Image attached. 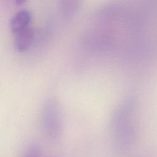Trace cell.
Instances as JSON below:
<instances>
[{"instance_id":"3","label":"cell","mask_w":157,"mask_h":157,"mask_svg":"<svg viewBox=\"0 0 157 157\" xmlns=\"http://www.w3.org/2000/svg\"><path fill=\"white\" fill-rule=\"evenodd\" d=\"M113 43L112 36L105 31L94 30L88 32L83 37V44L88 49L94 52H105Z\"/></svg>"},{"instance_id":"4","label":"cell","mask_w":157,"mask_h":157,"mask_svg":"<svg viewBox=\"0 0 157 157\" xmlns=\"http://www.w3.org/2000/svg\"><path fill=\"white\" fill-rule=\"evenodd\" d=\"M34 37V31L32 28H26L15 33L14 46L18 52L26 51L31 45Z\"/></svg>"},{"instance_id":"8","label":"cell","mask_w":157,"mask_h":157,"mask_svg":"<svg viewBox=\"0 0 157 157\" xmlns=\"http://www.w3.org/2000/svg\"><path fill=\"white\" fill-rule=\"evenodd\" d=\"M27 0H15V2L17 5H21L26 2Z\"/></svg>"},{"instance_id":"6","label":"cell","mask_w":157,"mask_h":157,"mask_svg":"<svg viewBox=\"0 0 157 157\" xmlns=\"http://www.w3.org/2000/svg\"><path fill=\"white\" fill-rule=\"evenodd\" d=\"M83 0H61L60 10L63 16L67 19L73 17L79 10Z\"/></svg>"},{"instance_id":"7","label":"cell","mask_w":157,"mask_h":157,"mask_svg":"<svg viewBox=\"0 0 157 157\" xmlns=\"http://www.w3.org/2000/svg\"><path fill=\"white\" fill-rule=\"evenodd\" d=\"M21 157H42L40 147L37 145L30 146Z\"/></svg>"},{"instance_id":"1","label":"cell","mask_w":157,"mask_h":157,"mask_svg":"<svg viewBox=\"0 0 157 157\" xmlns=\"http://www.w3.org/2000/svg\"><path fill=\"white\" fill-rule=\"evenodd\" d=\"M41 124L45 134L52 139H56L62 134L63 120L58 102L53 98H48L44 102L42 113Z\"/></svg>"},{"instance_id":"5","label":"cell","mask_w":157,"mask_h":157,"mask_svg":"<svg viewBox=\"0 0 157 157\" xmlns=\"http://www.w3.org/2000/svg\"><path fill=\"white\" fill-rule=\"evenodd\" d=\"M31 13L27 9H22L18 11L10 20V29L15 34L27 28L31 21Z\"/></svg>"},{"instance_id":"2","label":"cell","mask_w":157,"mask_h":157,"mask_svg":"<svg viewBox=\"0 0 157 157\" xmlns=\"http://www.w3.org/2000/svg\"><path fill=\"white\" fill-rule=\"evenodd\" d=\"M112 145L117 153H124L134 145L138 135L135 119L124 123L110 130Z\"/></svg>"}]
</instances>
